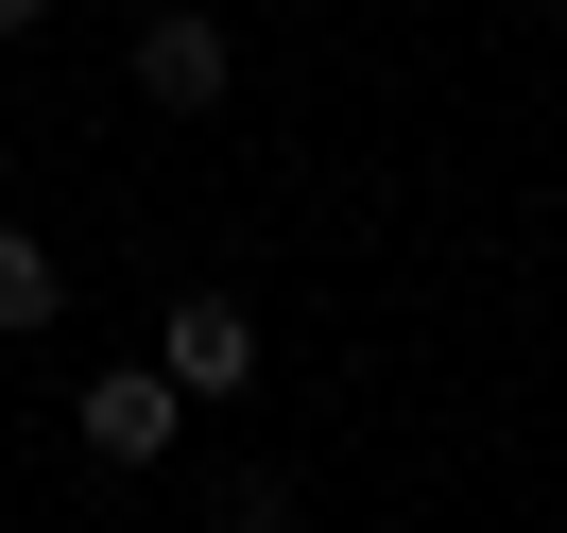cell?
Instances as JSON below:
<instances>
[{
  "label": "cell",
  "mask_w": 567,
  "mask_h": 533,
  "mask_svg": "<svg viewBox=\"0 0 567 533\" xmlns=\"http://www.w3.org/2000/svg\"><path fill=\"white\" fill-rule=\"evenodd\" d=\"M121 86H138L155 121H224V86H241V35H224L207 0H155L138 35H121Z\"/></svg>",
  "instance_id": "6da1fadb"
},
{
  "label": "cell",
  "mask_w": 567,
  "mask_h": 533,
  "mask_svg": "<svg viewBox=\"0 0 567 533\" xmlns=\"http://www.w3.org/2000/svg\"><path fill=\"white\" fill-rule=\"evenodd\" d=\"M498 18H533V0H498Z\"/></svg>",
  "instance_id": "52a82bcc"
},
{
  "label": "cell",
  "mask_w": 567,
  "mask_h": 533,
  "mask_svg": "<svg viewBox=\"0 0 567 533\" xmlns=\"http://www.w3.org/2000/svg\"><path fill=\"white\" fill-rule=\"evenodd\" d=\"M52 310H70V258H52V224H18V207H0V345H35Z\"/></svg>",
  "instance_id": "277c9868"
},
{
  "label": "cell",
  "mask_w": 567,
  "mask_h": 533,
  "mask_svg": "<svg viewBox=\"0 0 567 533\" xmlns=\"http://www.w3.org/2000/svg\"><path fill=\"white\" fill-rule=\"evenodd\" d=\"M35 18H52V0H0V35H35Z\"/></svg>",
  "instance_id": "8992f818"
},
{
  "label": "cell",
  "mask_w": 567,
  "mask_h": 533,
  "mask_svg": "<svg viewBox=\"0 0 567 533\" xmlns=\"http://www.w3.org/2000/svg\"><path fill=\"white\" fill-rule=\"evenodd\" d=\"M207 516H224V533H292V464H224Z\"/></svg>",
  "instance_id": "5b68a950"
},
{
  "label": "cell",
  "mask_w": 567,
  "mask_h": 533,
  "mask_svg": "<svg viewBox=\"0 0 567 533\" xmlns=\"http://www.w3.org/2000/svg\"><path fill=\"white\" fill-rule=\"evenodd\" d=\"M138 361H155V379L189 396V413H224V396H258V310H241V293H207V276H189L173 310H155V345H138Z\"/></svg>",
  "instance_id": "3957f363"
},
{
  "label": "cell",
  "mask_w": 567,
  "mask_h": 533,
  "mask_svg": "<svg viewBox=\"0 0 567 533\" xmlns=\"http://www.w3.org/2000/svg\"><path fill=\"white\" fill-rule=\"evenodd\" d=\"M70 448H86V464H104V482H155V464H173V448H189V396H173V379H155V361H104V379H86V396H70Z\"/></svg>",
  "instance_id": "7a4b0ae2"
}]
</instances>
